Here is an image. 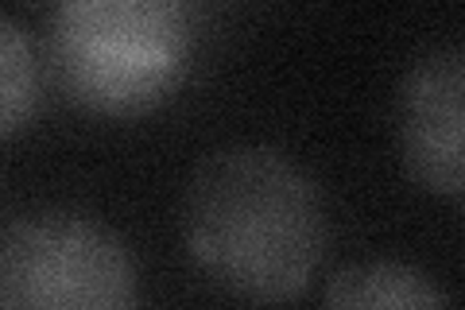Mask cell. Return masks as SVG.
I'll return each mask as SVG.
<instances>
[{
	"mask_svg": "<svg viewBox=\"0 0 465 310\" xmlns=\"http://www.w3.org/2000/svg\"><path fill=\"white\" fill-rule=\"evenodd\" d=\"M183 237L222 291L252 303L302 295L326 253V214L314 183L268 147H229L194 171Z\"/></svg>",
	"mask_w": 465,
	"mask_h": 310,
	"instance_id": "cell-1",
	"label": "cell"
},
{
	"mask_svg": "<svg viewBox=\"0 0 465 310\" xmlns=\"http://www.w3.org/2000/svg\"><path fill=\"white\" fill-rule=\"evenodd\" d=\"M194 20L179 0H63L51 20V78L97 116H140L179 90Z\"/></svg>",
	"mask_w": 465,
	"mask_h": 310,
	"instance_id": "cell-2",
	"label": "cell"
},
{
	"mask_svg": "<svg viewBox=\"0 0 465 310\" xmlns=\"http://www.w3.org/2000/svg\"><path fill=\"white\" fill-rule=\"evenodd\" d=\"M140 299L128 248L90 217L16 221L0 248V303L32 310H121Z\"/></svg>",
	"mask_w": 465,
	"mask_h": 310,
	"instance_id": "cell-3",
	"label": "cell"
},
{
	"mask_svg": "<svg viewBox=\"0 0 465 310\" xmlns=\"http://www.w3.org/2000/svg\"><path fill=\"white\" fill-rule=\"evenodd\" d=\"M396 144L419 186L439 195L465 190V51H434L407 70Z\"/></svg>",
	"mask_w": 465,
	"mask_h": 310,
	"instance_id": "cell-4",
	"label": "cell"
},
{
	"mask_svg": "<svg viewBox=\"0 0 465 310\" xmlns=\"http://www.w3.org/2000/svg\"><path fill=\"white\" fill-rule=\"evenodd\" d=\"M330 306H442L446 295L427 275L403 264H357V268L330 279Z\"/></svg>",
	"mask_w": 465,
	"mask_h": 310,
	"instance_id": "cell-5",
	"label": "cell"
},
{
	"mask_svg": "<svg viewBox=\"0 0 465 310\" xmlns=\"http://www.w3.org/2000/svg\"><path fill=\"white\" fill-rule=\"evenodd\" d=\"M35 105H39L35 51L20 27L8 20L5 35H0V132H5V140H12L32 121Z\"/></svg>",
	"mask_w": 465,
	"mask_h": 310,
	"instance_id": "cell-6",
	"label": "cell"
}]
</instances>
